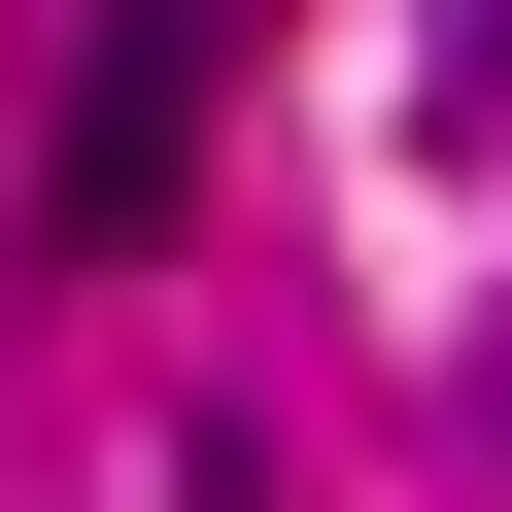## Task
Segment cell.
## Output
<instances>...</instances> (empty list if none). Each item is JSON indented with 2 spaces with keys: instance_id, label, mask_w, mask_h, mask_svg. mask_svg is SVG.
I'll return each instance as SVG.
<instances>
[{
  "instance_id": "1",
  "label": "cell",
  "mask_w": 512,
  "mask_h": 512,
  "mask_svg": "<svg viewBox=\"0 0 512 512\" xmlns=\"http://www.w3.org/2000/svg\"><path fill=\"white\" fill-rule=\"evenodd\" d=\"M205 103H239V0H103V35H69V171H35L69 274H137V239L205 205Z\"/></svg>"
}]
</instances>
